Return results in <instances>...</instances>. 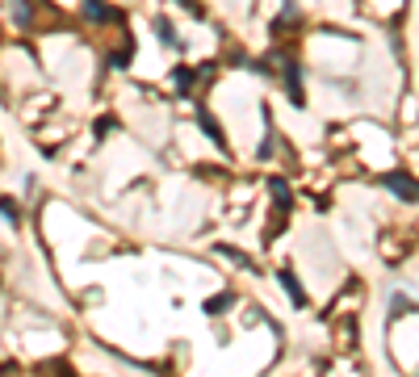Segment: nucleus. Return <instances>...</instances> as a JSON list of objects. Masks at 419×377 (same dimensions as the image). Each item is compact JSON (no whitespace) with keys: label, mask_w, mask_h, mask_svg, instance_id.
Here are the masks:
<instances>
[{"label":"nucleus","mask_w":419,"mask_h":377,"mask_svg":"<svg viewBox=\"0 0 419 377\" xmlns=\"http://www.w3.org/2000/svg\"><path fill=\"white\" fill-rule=\"evenodd\" d=\"M382 185H386L394 197H402L407 205L415 201V181H411V172H386V176H382Z\"/></svg>","instance_id":"obj_1"},{"label":"nucleus","mask_w":419,"mask_h":377,"mask_svg":"<svg viewBox=\"0 0 419 377\" xmlns=\"http://www.w3.org/2000/svg\"><path fill=\"white\" fill-rule=\"evenodd\" d=\"M285 88H289V101L302 110V105H306V88H302V68L294 59H285Z\"/></svg>","instance_id":"obj_2"},{"label":"nucleus","mask_w":419,"mask_h":377,"mask_svg":"<svg viewBox=\"0 0 419 377\" xmlns=\"http://www.w3.org/2000/svg\"><path fill=\"white\" fill-rule=\"evenodd\" d=\"M197 126L205 130V139H210V143H214L218 151H227V134H223V126H218L214 118H210V110H201V105H197Z\"/></svg>","instance_id":"obj_3"},{"label":"nucleus","mask_w":419,"mask_h":377,"mask_svg":"<svg viewBox=\"0 0 419 377\" xmlns=\"http://www.w3.org/2000/svg\"><path fill=\"white\" fill-rule=\"evenodd\" d=\"M80 5H84L88 21H114L118 17V9H110V0H80Z\"/></svg>","instance_id":"obj_4"},{"label":"nucleus","mask_w":419,"mask_h":377,"mask_svg":"<svg viewBox=\"0 0 419 377\" xmlns=\"http://www.w3.org/2000/svg\"><path fill=\"white\" fill-rule=\"evenodd\" d=\"M277 277H281V285H285V294L294 298V306H306V289L298 285V277L289 273V268H281V273H277Z\"/></svg>","instance_id":"obj_5"},{"label":"nucleus","mask_w":419,"mask_h":377,"mask_svg":"<svg viewBox=\"0 0 419 377\" xmlns=\"http://www.w3.org/2000/svg\"><path fill=\"white\" fill-rule=\"evenodd\" d=\"M155 34H160V42H164V46L185 50V38H176V26H172V21H164V17H160V21H155Z\"/></svg>","instance_id":"obj_6"},{"label":"nucleus","mask_w":419,"mask_h":377,"mask_svg":"<svg viewBox=\"0 0 419 377\" xmlns=\"http://www.w3.org/2000/svg\"><path fill=\"white\" fill-rule=\"evenodd\" d=\"M269 193L277 197V210H281V214H285V210L294 205V197H289V185H285L281 176H273V181H269Z\"/></svg>","instance_id":"obj_7"},{"label":"nucleus","mask_w":419,"mask_h":377,"mask_svg":"<svg viewBox=\"0 0 419 377\" xmlns=\"http://www.w3.org/2000/svg\"><path fill=\"white\" fill-rule=\"evenodd\" d=\"M201 306H205V314H223L227 306H235V294H214V298L201 302Z\"/></svg>","instance_id":"obj_8"},{"label":"nucleus","mask_w":419,"mask_h":377,"mask_svg":"<svg viewBox=\"0 0 419 377\" xmlns=\"http://www.w3.org/2000/svg\"><path fill=\"white\" fill-rule=\"evenodd\" d=\"M0 214H5L9 227H21V214H17V201L13 197H0Z\"/></svg>","instance_id":"obj_9"},{"label":"nucleus","mask_w":419,"mask_h":377,"mask_svg":"<svg viewBox=\"0 0 419 377\" xmlns=\"http://www.w3.org/2000/svg\"><path fill=\"white\" fill-rule=\"evenodd\" d=\"M218 256H227V260H235L239 268H252V260L239 252V247H231V243H218Z\"/></svg>","instance_id":"obj_10"},{"label":"nucleus","mask_w":419,"mask_h":377,"mask_svg":"<svg viewBox=\"0 0 419 377\" xmlns=\"http://www.w3.org/2000/svg\"><path fill=\"white\" fill-rule=\"evenodd\" d=\"M411 310H415V306H411L407 294H394V298H390V314H411Z\"/></svg>","instance_id":"obj_11"},{"label":"nucleus","mask_w":419,"mask_h":377,"mask_svg":"<svg viewBox=\"0 0 419 377\" xmlns=\"http://www.w3.org/2000/svg\"><path fill=\"white\" fill-rule=\"evenodd\" d=\"M172 76H176V88H181V92H189V88H193V68H176Z\"/></svg>","instance_id":"obj_12"}]
</instances>
